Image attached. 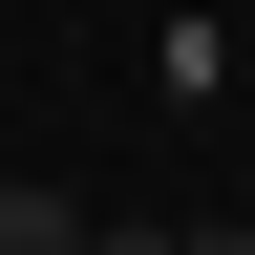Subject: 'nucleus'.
<instances>
[{"label":"nucleus","instance_id":"f257e3e1","mask_svg":"<svg viewBox=\"0 0 255 255\" xmlns=\"http://www.w3.org/2000/svg\"><path fill=\"white\" fill-rule=\"evenodd\" d=\"M85 234V191H0V255H64Z\"/></svg>","mask_w":255,"mask_h":255}]
</instances>
